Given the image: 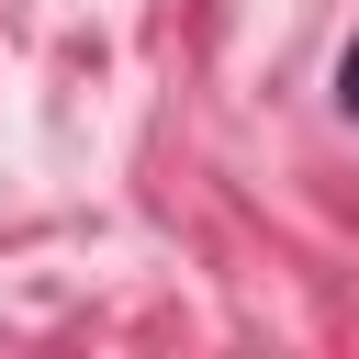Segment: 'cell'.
I'll list each match as a JSON object with an SVG mask.
<instances>
[{"label": "cell", "mask_w": 359, "mask_h": 359, "mask_svg": "<svg viewBox=\"0 0 359 359\" xmlns=\"http://www.w3.org/2000/svg\"><path fill=\"white\" fill-rule=\"evenodd\" d=\"M337 101H348V112H359V45H348V67H337Z\"/></svg>", "instance_id": "cell-1"}]
</instances>
